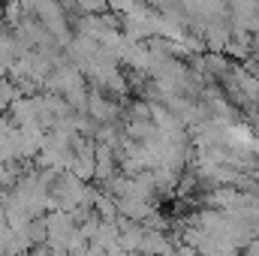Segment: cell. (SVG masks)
<instances>
[{
    "instance_id": "6",
    "label": "cell",
    "mask_w": 259,
    "mask_h": 256,
    "mask_svg": "<svg viewBox=\"0 0 259 256\" xmlns=\"http://www.w3.org/2000/svg\"><path fill=\"white\" fill-rule=\"evenodd\" d=\"M127 115L130 118H151V100H133L130 103V109H127Z\"/></svg>"
},
{
    "instance_id": "1",
    "label": "cell",
    "mask_w": 259,
    "mask_h": 256,
    "mask_svg": "<svg viewBox=\"0 0 259 256\" xmlns=\"http://www.w3.org/2000/svg\"><path fill=\"white\" fill-rule=\"evenodd\" d=\"M88 115L97 124H118L121 121V100L115 94H106L100 84H94L91 100H88Z\"/></svg>"
},
{
    "instance_id": "4",
    "label": "cell",
    "mask_w": 259,
    "mask_h": 256,
    "mask_svg": "<svg viewBox=\"0 0 259 256\" xmlns=\"http://www.w3.org/2000/svg\"><path fill=\"white\" fill-rule=\"evenodd\" d=\"M172 250H178V247L166 238V229L145 226V235H142V253H172Z\"/></svg>"
},
{
    "instance_id": "7",
    "label": "cell",
    "mask_w": 259,
    "mask_h": 256,
    "mask_svg": "<svg viewBox=\"0 0 259 256\" xmlns=\"http://www.w3.org/2000/svg\"><path fill=\"white\" fill-rule=\"evenodd\" d=\"M175 3H181V0H151L154 9H169V6H175Z\"/></svg>"
},
{
    "instance_id": "5",
    "label": "cell",
    "mask_w": 259,
    "mask_h": 256,
    "mask_svg": "<svg viewBox=\"0 0 259 256\" xmlns=\"http://www.w3.org/2000/svg\"><path fill=\"white\" fill-rule=\"evenodd\" d=\"M75 9H78V12H94V15H100V12L109 9V0H75Z\"/></svg>"
},
{
    "instance_id": "3",
    "label": "cell",
    "mask_w": 259,
    "mask_h": 256,
    "mask_svg": "<svg viewBox=\"0 0 259 256\" xmlns=\"http://www.w3.org/2000/svg\"><path fill=\"white\" fill-rule=\"evenodd\" d=\"M115 172H121L118 169V151L112 145H106V142H97V178L94 181L106 184Z\"/></svg>"
},
{
    "instance_id": "2",
    "label": "cell",
    "mask_w": 259,
    "mask_h": 256,
    "mask_svg": "<svg viewBox=\"0 0 259 256\" xmlns=\"http://www.w3.org/2000/svg\"><path fill=\"white\" fill-rule=\"evenodd\" d=\"M46 223H49V247L55 253H66V238L75 232V220L72 214L64 208H55L46 214Z\"/></svg>"
},
{
    "instance_id": "8",
    "label": "cell",
    "mask_w": 259,
    "mask_h": 256,
    "mask_svg": "<svg viewBox=\"0 0 259 256\" xmlns=\"http://www.w3.org/2000/svg\"><path fill=\"white\" fill-rule=\"evenodd\" d=\"M244 250H247L250 256H256V253H259V238H253V241H250V244H247Z\"/></svg>"
}]
</instances>
